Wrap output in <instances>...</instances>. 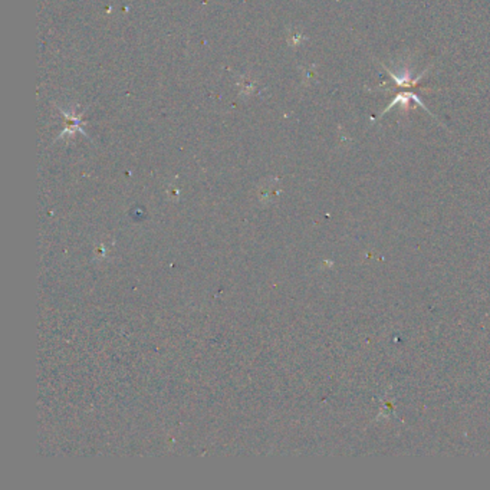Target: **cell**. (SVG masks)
Returning <instances> with one entry per match:
<instances>
[{"label":"cell","instance_id":"1","mask_svg":"<svg viewBox=\"0 0 490 490\" xmlns=\"http://www.w3.org/2000/svg\"><path fill=\"white\" fill-rule=\"evenodd\" d=\"M57 108L62 113L65 118V129L59 134V138L65 137V135H68V134L72 135L75 132H80V134H84V135L87 137L85 129L82 128V115H84L85 111L75 113L73 110H64V108H61V106H58V105Z\"/></svg>","mask_w":490,"mask_h":490}]
</instances>
